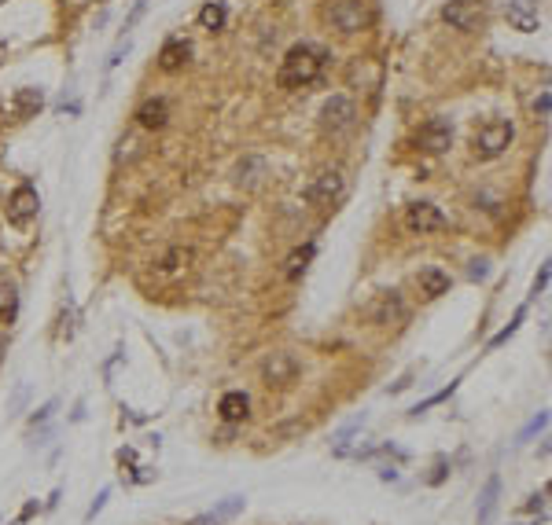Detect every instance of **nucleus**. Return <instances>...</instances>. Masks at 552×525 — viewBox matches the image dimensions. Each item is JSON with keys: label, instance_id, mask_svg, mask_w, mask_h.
Listing matches in <instances>:
<instances>
[{"label": "nucleus", "instance_id": "f8f14e48", "mask_svg": "<svg viewBox=\"0 0 552 525\" xmlns=\"http://www.w3.org/2000/svg\"><path fill=\"white\" fill-rule=\"evenodd\" d=\"M504 15L519 33H538L541 30V11L538 0H504Z\"/></svg>", "mask_w": 552, "mask_h": 525}, {"label": "nucleus", "instance_id": "dca6fc26", "mask_svg": "<svg viewBox=\"0 0 552 525\" xmlns=\"http://www.w3.org/2000/svg\"><path fill=\"white\" fill-rule=\"evenodd\" d=\"M218 411H221V419H225V423H243L247 415H250L247 393H243V389H228L225 397H221V404H218Z\"/></svg>", "mask_w": 552, "mask_h": 525}, {"label": "nucleus", "instance_id": "473e14b6", "mask_svg": "<svg viewBox=\"0 0 552 525\" xmlns=\"http://www.w3.org/2000/svg\"><path fill=\"white\" fill-rule=\"evenodd\" d=\"M545 499H548V489H541L538 496H530L526 511H530V514H541V518H545Z\"/></svg>", "mask_w": 552, "mask_h": 525}, {"label": "nucleus", "instance_id": "f257e3e1", "mask_svg": "<svg viewBox=\"0 0 552 525\" xmlns=\"http://www.w3.org/2000/svg\"><path fill=\"white\" fill-rule=\"evenodd\" d=\"M331 67V52L321 48V45H309V40H302V45L287 48L284 63H280V74H276V81H280V89H309V85H317Z\"/></svg>", "mask_w": 552, "mask_h": 525}, {"label": "nucleus", "instance_id": "cd10ccee", "mask_svg": "<svg viewBox=\"0 0 552 525\" xmlns=\"http://www.w3.org/2000/svg\"><path fill=\"white\" fill-rule=\"evenodd\" d=\"M453 393H457V382H450V386H445V389H438L435 393V397H428V401H420L409 415H420V411H428V408H435V404H442V401H450L453 397Z\"/></svg>", "mask_w": 552, "mask_h": 525}, {"label": "nucleus", "instance_id": "c756f323", "mask_svg": "<svg viewBox=\"0 0 552 525\" xmlns=\"http://www.w3.org/2000/svg\"><path fill=\"white\" fill-rule=\"evenodd\" d=\"M548 272H552V269H548V261H545V265L538 269V276H534V287H530V294H534V298L545 294V287H548Z\"/></svg>", "mask_w": 552, "mask_h": 525}, {"label": "nucleus", "instance_id": "ddd939ff", "mask_svg": "<svg viewBox=\"0 0 552 525\" xmlns=\"http://www.w3.org/2000/svg\"><path fill=\"white\" fill-rule=\"evenodd\" d=\"M188 55H192V45H188L184 37H169L166 45H162V52H159V67L166 74H174V70H181L184 63H188Z\"/></svg>", "mask_w": 552, "mask_h": 525}, {"label": "nucleus", "instance_id": "20e7f679", "mask_svg": "<svg viewBox=\"0 0 552 525\" xmlns=\"http://www.w3.org/2000/svg\"><path fill=\"white\" fill-rule=\"evenodd\" d=\"M317 121H321V133H328V136H343V133H350V129L357 125V103L350 99V96H331V99H324V107H321V114H317Z\"/></svg>", "mask_w": 552, "mask_h": 525}, {"label": "nucleus", "instance_id": "f3484780", "mask_svg": "<svg viewBox=\"0 0 552 525\" xmlns=\"http://www.w3.org/2000/svg\"><path fill=\"white\" fill-rule=\"evenodd\" d=\"M41 107H45V92L33 89V85H26V89H18V92L11 96V114H15V118H33Z\"/></svg>", "mask_w": 552, "mask_h": 525}, {"label": "nucleus", "instance_id": "423d86ee", "mask_svg": "<svg viewBox=\"0 0 552 525\" xmlns=\"http://www.w3.org/2000/svg\"><path fill=\"white\" fill-rule=\"evenodd\" d=\"M442 18L453 30L472 33V30H479L486 23V8H482V0H450V4L442 8Z\"/></svg>", "mask_w": 552, "mask_h": 525}, {"label": "nucleus", "instance_id": "393cba45", "mask_svg": "<svg viewBox=\"0 0 552 525\" xmlns=\"http://www.w3.org/2000/svg\"><path fill=\"white\" fill-rule=\"evenodd\" d=\"M188 261H192V250H169L162 261H159V272H177V269H184L188 265Z\"/></svg>", "mask_w": 552, "mask_h": 525}, {"label": "nucleus", "instance_id": "0eeeda50", "mask_svg": "<svg viewBox=\"0 0 552 525\" xmlns=\"http://www.w3.org/2000/svg\"><path fill=\"white\" fill-rule=\"evenodd\" d=\"M299 371H302V364L294 360L291 353H269L262 360V382L284 389V386H291L294 379H299Z\"/></svg>", "mask_w": 552, "mask_h": 525}, {"label": "nucleus", "instance_id": "6ab92c4d", "mask_svg": "<svg viewBox=\"0 0 552 525\" xmlns=\"http://www.w3.org/2000/svg\"><path fill=\"white\" fill-rule=\"evenodd\" d=\"M243 511V496H228V499H221L210 514H203L196 525H221V521H228V518H236Z\"/></svg>", "mask_w": 552, "mask_h": 525}, {"label": "nucleus", "instance_id": "4468645a", "mask_svg": "<svg viewBox=\"0 0 552 525\" xmlns=\"http://www.w3.org/2000/svg\"><path fill=\"white\" fill-rule=\"evenodd\" d=\"M497 499H501V477L490 474V477H486V485H482V492H479V525H494Z\"/></svg>", "mask_w": 552, "mask_h": 525}, {"label": "nucleus", "instance_id": "c85d7f7f", "mask_svg": "<svg viewBox=\"0 0 552 525\" xmlns=\"http://www.w3.org/2000/svg\"><path fill=\"white\" fill-rule=\"evenodd\" d=\"M486 276H490V261H486V257H475V261H468V279H486Z\"/></svg>", "mask_w": 552, "mask_h": 525}, {"label": "nucleus", "instance_id": "4be33fe9", "mask_svg": "<svg viewBox=\"0 0 552 525\" xmlns=\"http://www.w3.org/2000/svg\"><path fill=\"white\" fill-rule=\"evenodd\" d=\"M18 313V291L11 283H0V323H11Z\"/></svg>", "mask_w": 552, "mask_h": 525}, {"label": "nucleus", "instance_id": "e433bc0d", "mask_svg": "<svg viewBox=\"0 0 552 525\" xmlns=\"http://www.w3.org/2000/svg\"><path fill=\"white\" fill-rule=\"evenodd\" d=\"M534 111H538L541 118H548V92H541V96H538V103H534Z\"/></svg>", "mask_w": 552, "mask_h": 525}, {"label": "nucleus", "instance_id": "aec40b11", "mask_svg": "<svg viewBox=\"0 0 552 525\" xmlns=\"http://www.w3.org/2000/svg\"><path fill=\"white\" fill-rule=\"evenodd\" d=\"M313 254H317V243H306V247H299V250H291L287 261H284V276H287V279H299V276L306 272V265L313 261Z\"/></svg>", "mask_w": 552, "mask_h": 525}, {"label": "nucleus", "instance_id": "39448f33", "mask_svg": "<svg viewBox=\"0 0 552 525\" xmlns=\"http://www.w3.org/2000/svg\"><path fill=\"white\" fill-rule=\"evenodd\" d=\"M343 191H346V177H343V173H339V169H321L306 184V202L317 206V210H328V206H335L339 199H343Z\"/></svg>", "mask_w": 552, "mask_h": 525}, {"label": "nucleus", "instance_id": "2f4dec72", "mask_svg": "<svg viewBox=\"0 0 552 525\" xmlns=\"http://www.w3.org/2000/svg\"><path fill=\"white\" fill-rule=\"evenodd\" d=\"M144 11H147V0H137V4H133V11H129V18H125V33H129V30L140 23V18H144Z\"/></svg>", "mask_w": 552, "mask_h": 525}, {"label": "nucleus", "instance_id": "7c9ffc66", "mask_svg": "<svg viewBox=\"0 0 552 525\" xmlns=\"http://www.w3.org/2000/svg\"><path fill=\"white\" fill-rule=\"evenodd\" d=\"M59 408V401H48L45 408H41V411H33V419H30V426H45L48 419H52V411Z\"/></svg>", "mask_w": 552, "mask_h": 525}, {"label": "nucleus", "instance_id": "f03ea898", "mask_svg": "<svg viewBox=\"0 0 552 525\" xmlns=\"http://www.w3.org/2000/svg\"><path fill=\"white\" fill-rule=\"evenodd\" d=\"M516 140V125L508 121V118H486L479 129H475V136H472V151H475V158L479 162H494L501 158L508 147H512Z\"/></svg>", "mask_w": 552, "mask_h": 525}, {"label": "nucleus", "instance_id": "bb28decb", "mask_svg": "<svg viewBox=\"0 0 552 525\" xmlns=\"http://www.w3.org/2000/svg\"><path fill=\"white\" fill-rule=\"evenodd\" d=\"M545 426H548V411H538V415H534V419H530V423L523 426V433L516 437V441H519V445H526V441H530V437H534V433H541Z\"/></svg>", "mask_w": 552, "mask_h": 525}, {"label": "nucleus", "instance_id": "9d476101", "mask_svg": "<svg viewBox=\"0 0 552 525\" xmlns=\"http://www.w3.org/2000/svg\"><path fill=\"white\" fill-rule=\"evenodd\" d=\"M405 316H409V305H405V298H401V291H383L376 298V305L368 309V320L379 323V327H394Z\"/></svg>", "mask_w": 552, "mask_h": 525}, {"label": "nucleus", "instance_id": "6e6552de", "mask_svg": "<svg viewBox=\"0 0 552 525\" xmlns=\"http://www.w3.org/2000/svg\"><path fill=\"white\" fill-rule=\"evenodd\" d=\"M416 144L428 151V155H445L453 147V125L450 118H428L416 133Z\"/></svg>", "mask_w": 552, "mask_h": 525}, {"label": "nucleus", "instance_id": "7ed1b4c3", "mask_svg": "<svg viewBox=\"0 0 552 525\" xmlns=\"http://www.w3.org/2000/svg\"><path fill=\"white\" fill-rule=\"evenodd\" d=\"M324 18L339 33H361V30L372 26V8L365 0H331Z\"/></svg>", "mask_w": 552, "mask_h": 525}, {"label": "nucleus", "instance_id": "1a4fd4ad", "mask_svg": "<svg viewBox=\"0 0 552 525\" xmlns=\"http://www.w3.org/2000/svg\"><path fill=\"white\" fill-rule=\"evenodd\" d=\"M37 210H41L37 188H33V184H18V188L11 191V199H8V221H11L15 228H26L33 217H37Z\"/></svg>", "mask_w": 552, "mask_h": 525}, {"label": "nucleus", "instance_id": "412c9836", "mask_svg": "<svg viewBox=\"0 0 552 525\" xmlns=\"http://www.w3.org/2000/svg\"><path fill=\"white\" fill-rule=\"evenodd\" d=\"M225 23H228V8L225 4H218V0H210V4H203V11H199V26L203 30H225Z\"/></svg>", "mask_w": 552, "mask_h": 525}, {"label": "nucleus", "instance_id": "a211bd4d", "mask_svg": "<svg viewBox=\"0 0 552 525\" xmlns=\"http://www.w3.org/2000/svg\"><path fill=\"white\" fill-rule=\"evenodd\" d=\"M420 294H423V298H442V294H450V272H442V269H423V272H420Z\"/></svg>", "mask_w": 552, "mask_h": 525}, {"label": "nucleus", "instance_id": "f704fd0d", "mask_svg": "<svg viewBox=\"0 0 552 525\" xmlns=\"http://www.w3.org/2000/svg\"><path fill=\"white\" fill-rule=\"evenodd\" d=\"M445 474H450V463H445V459H438V463H435V474H431L428 481H431V485H442Z\"/></svg>", "mask_w": 552, "mask_h": 525}, {"label": "nucleus", "instance_id": "72a5a7b5", "mask_svg": "<svg viewBox=\"0 0 552 525\" xmlns=\"http://www.w3.org/2000/svg\"><path fill=\"white\" fill-rule=\"evenodd\" d=\"M107 496H111V489H103V492H100V496L92 499V507H89V511H85V521H92V518H96V514L103 511V503H107Z\"/></svg>", "mask_w": 552, "mask_h": 525}, {"label": "nucleus", "instance_id": "5701e85b", "mask_svg": "<svg viewBox=\"0 0 552 525\" xmlns=\"http://www.w3.org/2000/svg\"><path fill=\"white\" fill-rule=\"evenodd\" d=\"M526 320V305H519V309H516V316H512V323H508L504 327V331H497L494 338H490V349H501V345H508V338H512L516 331H519V323Z\"/></svg>", "mask_w": 552, "mask_h": 525}, {"label": "nucleus", "instance_id": "b1692460", "mask_svg": "<svg viewBox=\"0 0 552 525\" xmlns=\"http://www.w3.org/2000/svg\"><path fill=\"white\" fill-rule=\"evenodd\" d=\"M361 426H365V415H357V419H350L343 430H339L335 433V455H346V445H350V437L361 430Z\"/></svg>", "mask_w": 552, "mask_h": 525}, {"label": "nucleus", "instance_id": "9b49d317", "mask_svg": "<svg viewBox=\"0 0 552 525\" xmlns=\"http://www.w3.org/2000/svg\"><path fill=\"white\" fill-rule=\"evenodd\" d=\"M405 228L413 235H431V232H442L445 228V213L435 206V202H413L405 210Z\"/></svg>", "mask_w": 552, "mask_h": 525}, {"label": "nucleus", "instance_id": "c9c22d12", "mask_svg": "<svg viewBox=\"0 0 552 525\" xmlns=\"http://www.w3.org/2000/svg\"><path fill=\"white\" fill-rule=\"evenodd\" d=\"M23 401H26V382H23V386H18V389H15V397H11L8 411H18V408H23Z\"/></svg>", "mask_w": 552, "mask_h": 525}, {"label": "nucleus", "instance_id": "a878e982", "mask_svg": "<svg viewBox=\"0 0 552 525\" xmlns=\"http://www.w3.org/2000/svg\"><path fill=\"white\" fill-rule=\"evenodd\" d=\"M254 173H265V162H262V158H243V162L236 166V180H240V184H254V180H258Z\"/></svg>", "mask_w": 552, "mask_h": 525}, {"label": "nucleus", "instance_id": "2eb2a0df", "mask_svg": "<svg viewBox=\"0 0 552 525\" xmlns=\"http://www.w3.org/2000/svg\"><path fill=\"white\" fill-rule=\"evenodd\" d=\"M169 121V103L159 96V99H144L137 107V125L140 129H162Z\"/></svg>", "mask_w": 552, "mask_h": 525}]
</instances>
